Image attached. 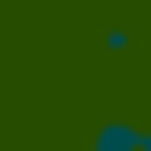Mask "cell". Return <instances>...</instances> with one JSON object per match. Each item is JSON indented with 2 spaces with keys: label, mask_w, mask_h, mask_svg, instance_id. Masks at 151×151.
Here are the masks:
<instances>
[{
  "label": "cell",
  "mask_w": 151,
  "mask_h": 151,
  "mask_svg": "<svg viewBox=\"0 0 151 151\" xmlns=\"http://www.w3.org/2000/svg\"><path fill=\"white\" fill-rule=\"evenodd\" d=\"M91 151H145V133L127 127V121H103L97 139H91Z\"/></svg>",
  "instance_id": "cell-1"
},
{
  "label": "cell",
  "mask_w": 151,
  "mask_h": 151,
  "mask_svg": "<svg viewBox=\"0 0 151 151\" xmlns=\"http://www.w3.org/2000/svg\"><path fill=\"white\" fill-rule=\"evenodd\" d=\"M145 151H151V133H145Z\"/></svg>",
  "instance_id": "cell-2"
}]
</instances>
